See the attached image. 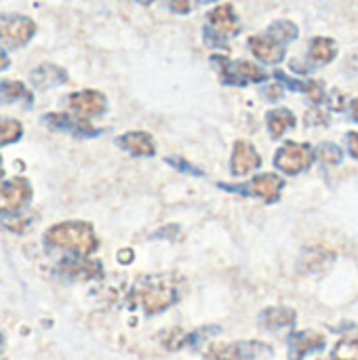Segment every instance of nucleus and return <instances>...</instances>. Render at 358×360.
I'll return each instance as SVG.
<instances>
[{"instance_id":"nucleus-16","label":"nucleus","mask_w":358,"mask_h":360,"mask_svg":"<svg viewBox=\"0 0 358 360\" xmlns=\"http://www.w3.org/2000/svg\"><path fill=\"white\" fill-rule=\"evenodd\" d=\"M116 143L131 156H154V152H156L154 139L143 131H129V133L120 135Z\"/></svg>"},{"instance_id":"nucleus-18","label":"nucleus","mask_w":358,"mask_h":360,"mask_svg":"<svg viewBox=\"0 0 358 360\" xmlns=\"http://www.w3.org/2000/svg\"><path fill=\"white\" fill-rule=\"evenodd\" d=\"M325 346V338L317 331H300L289 338V350H291V360H300L302 356L317 352Z\"/></svg>"},{"instance_id":"nucleus-25","label":"nucleus","mask_w":358,"mask_h":360,"mask_svg":"<svg viewBox=\"0 0 358 360\" xmlns=\"http://www.w3.org/2000/svg\"><path fill=\"white\" fill-rule=\"evenodd\" d=\"M333 360H358V338H344L333 348Z\"/></svg>"},{"instance_id":"nucleus-15","label":"nucleus","mask_w":358,"mask_h":360,"mask_svg":"<svg viewBox=\"0 0 358 360\" xmlns=\"http://www.w3.org/2000/svg\"><path fill=\"white\" fill-rule=\"evenodd\" d=\"M262 165L257 150L249 141H236L232 152V171L234 175H247Z\"/></svg>"},{"instance_id":"nucleus-7","label":"nucleus","mask_w":358,"mask_h":360,"mask_svg":"<svg viewBox=\"0 0 358 360\" xmlns=\"http://www.w3.org/2000/svg\"><path fill=\"white\" fill-rule=\"evenodd\" d=\"M42 122L53 129V131H59V133H68L76 139H91V137H97L101 133V129L93 127L87 118L78 116V114H70V112H49V114H42Z\"/></svg>"},{"instance_id":"nucleus-20","label":"nucleus","mask_w":358,"mask_h":360,"mask_svg":"<svg viewBox=\"0 0 358 360\" xmlns=\"http://www.w3.org/2000/svg\"><path fill=\"white\" fill-rule=\"evenodd\" d=\"M308 55H310V59L317 61V63H329V61H333L335 55H338V44H335V40H331V38L317 36V38L310 42Z\"/></svg>"},{"instance_id":"nucleus-10","label":"nucleus","mask_w":358,"mask_h":360,"mask_svg":"<svg viewBox=\"0 0 358 360\" xmlns=\"http://www.w3.org/2000/svg\"><path fill=\"white\" fill-rule=\"evenodd\" d=\"M260 352H268V346L260 342H234L211 348L207 360H253Z\"/></svg>"},{"instance_id":"nucleus-23","label":"nucleus","mask_w":358,"mask_h":360,"mask_svg":"<svg viewBox=\"0 0 358 360\" xmlns=\"http://www.w3.org/2000/svg\"><path fill=\"white\" fill-rule=\"evenodd\" d=\"M268 34L270 36H274L279 42H291V40H295L298 38V34H300V30H298V25L293 23V21H287V19H279V21H274L270 27H268Z\"/></svg>"},{"instance_id":"nucleus-9","label":"nucleus","mask_w":358,"mask_h":360,"mask_svg":"<svg viewBox=\"0 0 358 360\" xmlns=\"http://www.w3.org/2000/svg\"><path fill=\"white\" fill-rule=\"evenodd\" d=\"M65 103L70 105V110L82 118H97L108 110V99L101 91L95 89H82V91H74L65 97Z\"/></svg>"},{"instance_id":"nucleus-8","label":"nucleus","mask_w":358,"mask_h":360,"mask_svg":"<svg viewBox=\"0 0 358 360\" xmlns=\"http://www.w3.org/2000/svg\"><path fill=\"white\" fill-rule=\"evenodd\" d=\"M312 160H314V156H312L310 146L289 141V143H285V146L276 152L274 165H276V169H281L283 173L298 175V173L306 171V169L312 165Z\"/></svg>"},{"instance_id":"nucleus-27","label":"nucleus","mask_w":358,"mask_h":360,"mask_svg":"<svg viewBox=\"0 0 358 360\" xmlns=\"http://www.w3.org/2000/svg\"><path fill=\"white\" fill-rule=\"evenodd\" d=\"M304 91L308 93V97H310V101H312V103H321V101H323V97H325L323 84H321V82H317V80L306 82V89H304Z\"/></svg>"},{"instance_id":"nucleus-22","label":"nucleus","mask_w":358,"mask_h":360,"mask_svg":"<svg viewBox=\"0 0 358 360\" xmlns=\"http://www.w3.org/2000/svg\"><path fill=\"white\" fill-rule=\"evenodd\" d=\"M23 137V124L21 120L13 116H0V148L17 143Z\"/></svg>"},{"instance_id":"nucleus-26","label":"nucleus","mask_w":358,"mask_h":360,"mask_svg":"<svg viewBox=\"0 0 358 360\" xmlns=\"http://www.w3.org/2000/svg\"><path fill=\"white\" fill-rule=\"evenodd\" d=\"M319 156H321V160H323V162H327V165H335V162H340V160H342V148H340V146H335V143H323V146L319 148Z\"/></svg>"},{"instance_id":"nucleus-30","label":"nucleus","mask_w":358,"mask_h":360,"mask_svg":"<svg viewBox=\"0 0 358 360\" xmlns=\"http://www.w3.org/2000/svg\"><path fill=\"white\" fill-rule=\"evenodd\" d=\"M8 68H11V57L4 49H0V72H4Z\"/></svg>"},{"instance_id":"nucleus-28","label":"nucleus","mask_w":358,"mask_h":360,"mask_svg":"<svg viewBox=\"0 0 358 360\" xmlns=\"http://www.w3.org/2000/svg\"><path fill=\"white\" fill-rule=\"evenodd\" d=\"M167 2H169V6H171L175 13H179V15H186V13L192 11V0H167Z\"/></svg>"},{"instance_id":"nucleus-5","label":"nucleus","mask_w":358,"mask_h":360,"mask_svg":"<svg viewBox=\"0 0 358 360\" xmlns=\"http://www.w3.org/2000/svg\"><path fill=\"white\" fill-rule=\"evenodd\" d=\"M209 27L205 30V38L211 46H222L226 38H232L241 32V21L232 4H219L209 11Z\"/></svg>"},{"instance_id":"nucleus-31","label":"nucleus","mask_w":358,"mask_h":360,"mask_svg":"<svg viewBox=\"0 0 358 360\" xmlns=\"http://www.w3.org/2000/svg\"><path fill=\"white\" fill-rule=\"evenodd\" d=\"M131 259H133V253H131V251H120V253H118V262L129 264Z\"/></svg>"},{"instance_id":"nucleus-14","label":"nucleus","mask_w":358,"mask_h":360,"mask_svg":"<svg viewBox=\"0 0 358 360\" xmlns=\"http://www.w3.org/2000/svg\"><path fill=\"white\" fill-rule=\"evenodd\" d=\"M241 190H247V194L251 196H260L264 198L266 202H272L279 198L281 190H283V179L274 173H264V175H257L253 177L247 186H243Z\"/></svg>"},{"instance_id":"nucleus-4","label":"nucleus","mask_w":358,"mask_h":360,"mask_svg":"<svg viewBox=\"0 0 358 360\" xmlns=\"http://www.w3.org/2000/svg\"><path fill=\"white\" fill-rule=\"evenodd\" d=\"M38 25L32 17L21 13H0V49H21L36 36Z\"/></svg>"},{"instance_id":"nucleus-6","label":"nucleus","mask_w":358,"mask_h":360,"mask_svg":"<svg viewBox=\"0 0 358 360\" xmlns=\"http://www.w3.org/2000/svg\"><path fill=\"white\" fill-rule=\"evenodd\" d=\"M215 65H219L222 80L226 84H247V82H264L268 80V72L251 61H232L222 55H213L211 59Z\"/></svg>"},{"instance_id":"nucleus-24","label":"nucleus","mask_w":358,"mask_h":360,"mask_svg":"<svg viewBox=\"0 0 358 360\" xmlns=\"http://www.w3.org/2000/svg\"><path fill=\"white\" fill-rule=\"evenodd\" d=\"M160 342L167 350H179L190 344V333H186L184 329H169L160 333Z\"/></svg>"},{"instance_id":"nucleus-36","label":"nucleus","mask_w":358,"mask_h":360,"mask_svg":"<svg viewBox=\"0 0 358 360\" xmlns=\"http://www.w3.org/2000/svg\"><path fill=\"white\" fill-rule=\"evenodd\" d=\"M205 2H215V0H205Z\"/></svg>"},{"instance_id":"nucleus-12","label":"nucleus","mask_w":358,"mask_h":360,"mask_svg":"<svg viewBox=\"0 0 358 360\" xmlns=\"http://www.w3.org/2000/svg\"><path fill=\"white\" fill-rule=\"evenodd\" d=\"M65 82H68V72L61 65L51 63V61L40 63L30 72V84L40 91H49V89H55Z\"/></svg>"},{"instance_id":"nucleus-33","label":"nucleus","mask_w":358,"mask_h":360,"mask_svg":"<svg viewBox=\"0 0 358 360\" xmlns=\"http://www.w3.org/2000/svg\"><path fill=\"white\" fill-rule=\"evenodd\" d=\"M2 175H4V160H2V156H0V179H2Z\"/></svg>"},{"instance_id":"nucleus-32","label":"nucleus","mask_w":358,"mask_h":360,"mask_svg":"<svg viewBox=\"0 0 358 360\" xmlns=\"http://www.w3.org/2000/svg\"><path fill=\"white\" fill-rule=\"evenodd\" d=\"M352 116H354V118L358 120V99H354V101H352Z\"/></svg>"},{"instance_id":"nucleus-2","label":"nucleus","mask_w":358,"mask_h":360,"mask_svg":"<svg viewBox=\"0 0 358 360\" xmlns=\"http://www.w3.org/2000/svg\"><path fill=\"white\" fill-rule=\"evenodd\" d=\"M44 247L51 251H61L65 257H91L97 247V234L89 221H59L44 232Z\"/></svg>"},{"instance_id":"nucleus-29","label":"nucleus","mask_w":358,"mask_h":360,"mask_svg":"<svg viewBox=\"0 0 358 360\" xmlns=\"http://www.w3.org/2000/svg\"><path fill=\"white\" fill-rule=\"evenodd\" d=\"M348 150H350V154L358 158V133H350L348 135Z\"/></svg>"},{"instance_id":"nucleus-19","label":"nucleus","mask_w":358,"mask_h":360,"mask_svg":"<svg viewBox=\"0 0 358 360\" xmlns=\"http://www.w3.org/2000/svg\"><path fill=\"white\" fill-rule=\"evenodd\" d=\"M260 323L264 329L268 331H279V329H285V327H291L295 323V312L291 308H285V306H274V308H266L262 314H260Z\"/></svg>"},{"instance_id":"nucleus-11","label":"nucleus","mask_w":358,"mask_h":360,"mask_svg":"<svg viewBox=\"0 0 358 360\" xmlns=\"http://www.w3.org/2000/svg\"><path fill=\"white\" fill-rule=\"evenodd\" d=\"M251 53L264 63H281L285 59V44L270 34H260L249 38Z\"/></svg>"},{"instance_id":"nucleus-13","label":"nucleus","mask_w":358,"mask_h":360,"mask_svg":"<svg viewBox=\"0 0 358 360\" xmlns=\"http://www.w3.org/2000/svg\"><path fill=\"white\" fill-rule=\"evenodd\" d=\"M59 272L70 278L91 281L101 276V264L91 257H63L59 264Z\"/></svg>"},{"instance_id":"nucleus-17","label":"nucleus","mask_w":358,"mask_h":360,"mask_svg":"<svg viewBox=\"0 0 358 360\" xmlns=\"http://www.w3.org/2000/svg\"><path fill=\"white\" fill-rule=\"evenodd\" d=\"M0 103H4V105L21 103L25 108H32L34 105V93L21 80H0Z\"/></svg>"},{"instance_id":"nucleus-21","label":"nucleus","mask_w":358,"mask_h":360,"mask_svg":"<svg viewBox=\"0 0 358 360\" xmlns=\"http://www.w3.org/2000/svg\"><path fill=\"white\" fill-rule=\"evenodd\" d=\"M295 124V116L293 112L285 110V108H279V110H272L268 114V129H270V135L274 139H279L287 129H291Z\"/></svg>"},{"instance_id":"nucleus-35","label":"nucleus","mask_w":358,"mask_h":360,"mask_svg":"<svg viewBox=\"0 0 358 360\" xmlns=\"http://www.w3.org/2000/svg\"><path fill=\"white\" fill-rule=\"evenodd\" d=\"M2 346H4V338H2V333H0V350H2Z\"/></svg>"},{"instance_id":"nucleus-34","label":"nucleus","mask_w":358,"mask_h":360,"mask_svg":"<svg viewBox=\"0 0 358 360\" xmlns=\"http://www.w3.org/2000/svg\"><path fill=\"white\" fill-rule=\"evenodd\" d=\"M137 2H139V4H143V6H148V4H152L154 0H137Z\"/></svg>"},{"instance_id":"nucleus-1","label":"nucleus","mask_w":358,"mask_h":360,"mask_svg":"<svg viewBox=\"0 0 358 360\" xmlns=\"http://www.w3.org/2000/svg\"><path fill=\"white\" fill-rule=\"evenodd\" d=\"M181 287L175 274H148L135 281L129 304L131 308L143 310L148 316L160 314L179 300Z\"/></svg>"},{"instance_id":"nucleus-37","label":"nucleus","mask_w":358,"mask_h":360,"mask_svg":"<svg viewBox=\"0 0 358 360\" xmlns=\"http://www.w3.org/2000/svg\"><path fill=\"white\" fill-rule=\"evenodd\" d=\"M0 360H4V359H0Z\"/></svg>"},{"instance_id":"nucleus-3","label":"nucleus","mask_w":358,"mask_h":360,"mask_svg":"<svg viewBox=\"0 0 358 360\" xmlns=\"http://www.w3.org/2000/svg\"><path fill=\"white\" fill-rule=\"evenodd\" d=\"M34 198L32 181L23 175L0 181V221L25 213Z\"/></svg>"}]
</instances>
